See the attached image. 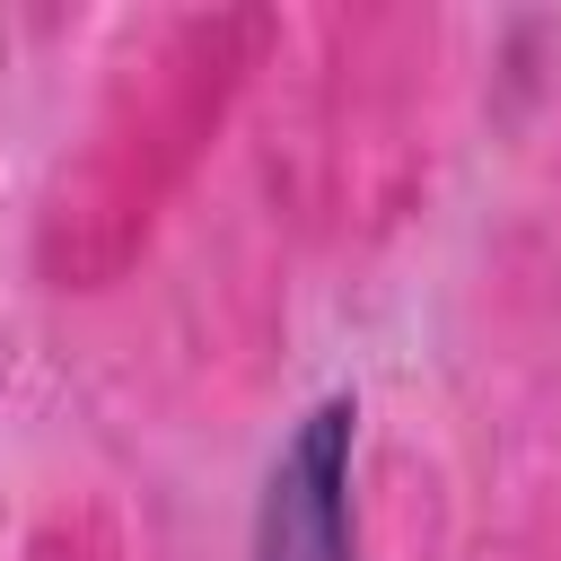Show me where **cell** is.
<instances>
[{
  "instance_id": "cell-1",
  "label": "cell",
  "mask_w": 561,
  "mask_h": 561,
  "mask_svg": "<svg viewBox=\"0 0 561 561\" xmlns=\"http://www.w3.org/2000/svg\"><path fill=\"white\" fill-rule=\"evenodd\" d=\"M342 438H351V412L324 403L298 430V447L280 456L263 561H351V543H342Z\"/></svg>"
}]
</instances>
